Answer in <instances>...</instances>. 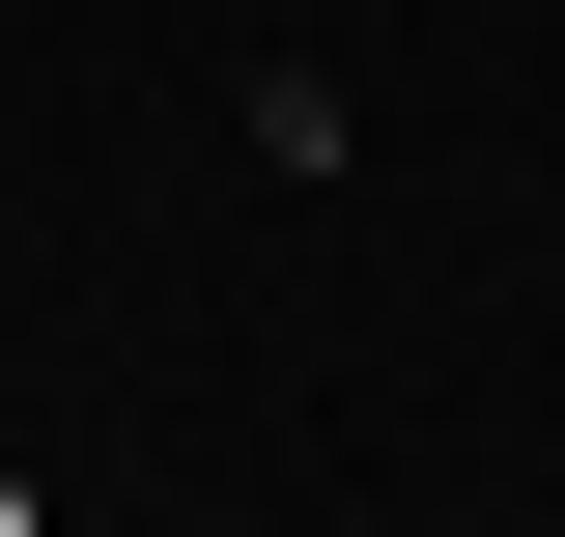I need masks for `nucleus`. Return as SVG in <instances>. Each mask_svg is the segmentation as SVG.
Masks as SVG:
<instances>
[{"instance_id": "nucleus-1", "label": "nucleus", "mask_w": 565, "mask_h": 537, "mask_svg": "<svg viewBox=\"0 0 565 537\" xmlns=\"http://www.w3.org/2000/svg\"><path fill=\"white\" fill-rule=\"evenodd\" d=\"M0 537H57V509H29V481H0Z\"/></svg>"}]
</instances>
